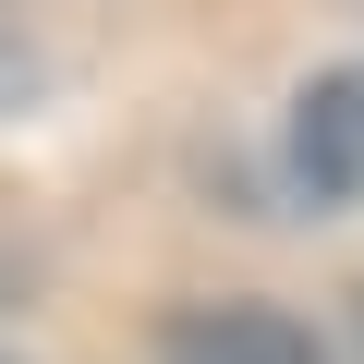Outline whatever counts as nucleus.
<instances>
[{
    "instance_id": "2",
    "label": "nucleus",
    "mask_w": 364,
    "mask_h": 364,
    "mask_svg": "<svg viewBox=\"0 0 364 364\" xmlns=\"http://www.w3.org/2000/svg\"><path fill=\"white\" fill-rule=\"evenodd\" d=\"M158 364H328L279 304H195L158 328Z\"/></svg>"
},
{
    "instance_id": "1",
    "label": "nucleus",
    "mask_w": 364,
    "mask_h": 364,
    "mask_svg": "<svg viewBox=\"0 0 364 364\" xmlns=\"http://www.w3.org/2000/svg\"><path fill=\"white\" fill-rule=\"evenodd\" d=\"M291 182L316 207H364V61L291 97Z\"/></svg>"
}]
</instances>
